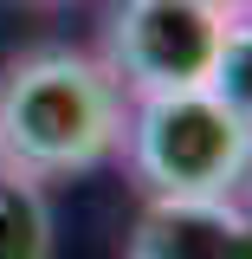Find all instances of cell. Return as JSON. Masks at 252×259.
I'll return each instance as SVG.
<instances>
[{
	"label": "cell",
	"instance_id": "cell-1",
	"mask_svg": "<svg viewBox=\"0 0 252 259\" xmlns=\"http://www.w3.org/2000/svg\"><path fill=\"white\" fill-rule=\"evenodd\" d=\"M123 143V91L84 52H39L0 84V156L20 175H78Z\"/></svg>",
	"mask_w": 252,
	"mask_h": 259
},
{
	"label": "cell",
	"instance_id": "cell-7",
	"mask_svg": "<svg viewBox=\"0 0 252 259\" xmlns=\"http://www.w3.org/2000/svg\"><path fill=\"white\" fill-rule=\"evenodd\" d=\"M207 7H220V13H239V7H246V0H207Z\"/></svg>",
	"mask_w": 252,
	"mask_h": 259
},
{
	"label": "cell",
	"instance_id": "cell-8",
	"mask_svg": "<svg viewBox=\"0 0 252 259\" xmlns=\"http://www.w3.org/2000/svg\"><path fill=\"white\" fill-rule=\"evenodd\" d=\"M239 13H246V20H252V0H246V7H239Z\"/></svg>",
	"mask_w": 252,
	"mask_h": 259
},
{
	"label": "cell",
	"instance_id": "cell-9",
	"mask_svg": "<svg viewBox=\"0 0 252 259\" xmlns=\"http://www.w3.org/2000/svg\"><path fill=\"white\" fill-rule=\"evenodd\" d=\"M246 182H252V168H246ZM246 214H252V201H246Z\"/></svg>",
	"mask_w": 252,
	"mask_h": 259
},
{
	"label": "cell",
	"instance_id": "cell-4",
	"mask_svg": "<svg viewBox=\"0 0 252 259\" xmlns=\"http://www.w3.org/2000/svg\"><path fill=\"white\" fill-rule=\"evenodd\" d=\"M129 259H252V214L233 194L207 201H149Z\"/></svg>",
	"mask_w": 252,
	"mask_h": 259
},
{
	"label": "cell",
	"instance_id": "cell-2",
	"mask_svg": "<svg viewBox=\"0 0 252 259\" xmlns=\"http://www.w3.org/2000/svg\"><path fill=\"white\" fill-rule=\"evenodd\" d=\"M129 162L156 201H207L233 194L252 168V130L207 91H156L136 97L129 117Z\"/></svg>",
	"mask_w": 252,
	"mask_h": 259
},
{
	"label": "cell",
	"instance_id": "cell-6",
	"mask_svg": "<svg viewBox=\"0 0 252 259\" xmlns=\"http://www.w3.org/2000/svg\"><path fill=\"white\" fill-rule=\"evenodd\" d=\"M207 91L252 130V20L246 13L226 20V46H220V65H214V84Z\"/></svg>",
	"mask_w": 252,
	"mask_h": 259
},
{
	"label": "cell",
	"instance_id": "cell-5",
	"mask_svg": "<svg viewBox=\"0 0 252 259\" xmlns=\"http://www.w3.org/2000/svg\"><path fill=\"white\" fill-rule=\"evenodd\" d=\"M0 259H52V207L13 162H0Z\"/></svg>",
	"mask_w": 252,
	"mask_h": 259
},
{
	"label": "cell",
	"instance_id": "cell-3",
	"mask_svg": "<svg viewBox=\"0 0 252 259\" xmlns=\"http://www.w3.org/2000/svg\"><path fill=\"white\" fill-rule=\"evenodd\" d=\"M226 20L207 0H123L110 20V78L136 97L214 84Z\"/></svg>",
	"mask_w": 252,
	"mask_h": 259
}]
</instances>
